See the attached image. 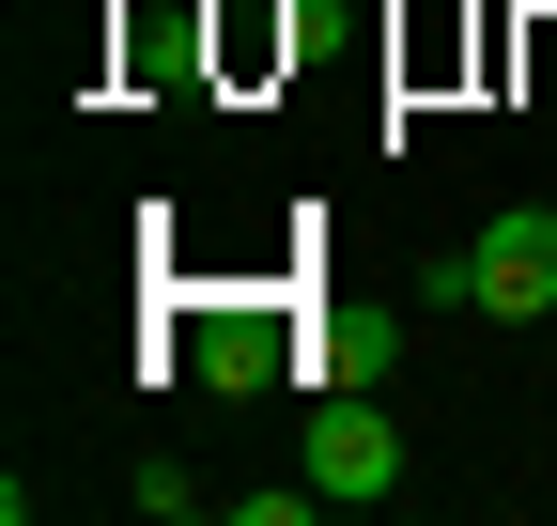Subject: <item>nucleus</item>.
Here are the masks:
<instances>
[{"label": "nucleus", "instance_id": "nucleus-3", "mask_svg": "<svg viewBox=\"0 0 557 526\" xmlns=\"http://www.w3.org/2000/svg\"><path fill=\"white\" fill-rule=\"evenodd\" d=\"M124 496H139V511H156V526H186V511H201V480L171 465V449H139V480H124Z\"/></svg>", "mask_w": 557, "mask_h": 526}, {"label": "nucleus", "instance_id": "nucleus-4", "mask_svg": "<svg viewBox=\"0 0 557 526\" xmlns=\"http://www.w3.org/2000/svg\"><path fill=\"white\" fill-rule=\"evenodd\" d=\"M201 372H218V387H263V372H278V341H263V325H218V356H201Z\"/></svg>", "mask_w": 557, "mask_h": 526}, {"label": "nucleus", "instance_id": "nucleus-2", "mask_svg": "<svg viewBox=\"0 0 557 526\" xmlns=\"http://www.w3.org/2000/svg\"><path fill=\"white\" fill-rule=\"evenodd\" d=\"M465 279H480V310H496V325H542V310H557V202L480 217V233H465Z\"/></svg>", "mask_w": 557, "mask_h": 526}, {"label": "nucleus", "instance_id": "nucleus-1", "mask_svg": "<svg viewBox=\"0 0 557 526\" xmlns=\"http://www.w3.org/2000/svg\"><path fill=\"white\" fill-rule=\"evenodd\" d=\"M295 465L325 480V511H387V496H403V418L372 403V387H325V403H310V449H295Z\"/></svg>", "mask_w": 557, "mask_h": 526}]
</instances>
